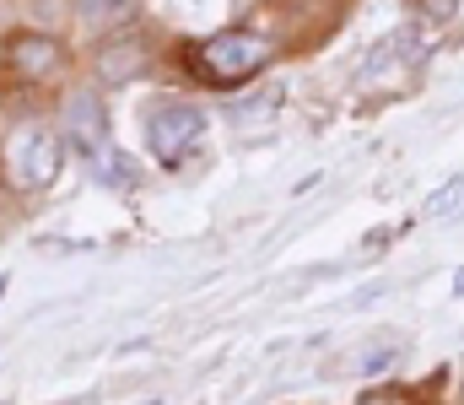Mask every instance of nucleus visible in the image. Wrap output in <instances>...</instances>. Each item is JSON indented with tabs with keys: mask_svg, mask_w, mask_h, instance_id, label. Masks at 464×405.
<instances>
[{
	"mask_svg": "<svg viewBox=\"0 0 464 405\" xmlns=\"http://www.w3.org/2000/svg\"><path fill=\"white\" fill-rule=\"evenodd\" d=\"M135 5H140V0H76V16H82L87 27H98V33H103V27L130 22V16H135Z\"/></svg>",
	"mask_w": 464,
	"mask_h": 405,
	"instance_id": "obj_7",
	"label": "nucleus"
},
{
	"mask_svg": "<svg viewBox=\"0 0 464 405\" xmlns=\"http://www.w3.org/2000/svg\"><path fill=\"white\" fill-rule=\"evenodd\" d=\"M5 71L22 76V82H49V76L65 71V49L44 33H22V38L5 43Z\"/></svg>",
	"mask_w": 464,
	"mask_h": 405,
	"instance_id": "obj_5",
	"label": "nucleus"
},
{
	"mask_svg": "<svg viewBox=\"0 0 464 405\" xmlns=\"http://www.w3.org/2000/svg\"><path fill=\"white\" fill-rule=\"evenodd\" d=\"M200 140H206V114H200L195 103H162V109H151V120H146V146H151V157H157L162 168H179Z\"/></svg>",
	"mask_w": 464,
	"mask_h": 405,
	"instance_id": "obj_2",
	"label": "nucleus"
},
{
	"mask_svg": "<svg viewBox=\"0 0 464 405\" xmlns=\"http://www.w3.org/2000/svg\"><path fill=\"white\" fill-rule=\"evenodd\" d=\"M140 65H146V54H140V43H130V38H114V43L98 54V71H103V82H130Z\"/></svg>",
	"mask_w": 464,
	"mask_h": 405,
	"instance_id": "obj_6",
	"label": "nucleus"
},
{
	"mask_svg": "<svg viewBox=\"0 0 464 405\" xmlns=\"http://www.w3.org/2000/svg\"><path fill=\"white\" fill-rule=\"evenodd\" d=\"M362 405H411L405 395H394V390H378V395H367Z\"/></svg>",
	"mask_w": 464,
	"mask_h": 405,
	"instance_id": "obj_9",
	"label": "nucleus"
},
{
	"mask_svg": "<svg viewBox=\"0 0 464 405\" xmlns=\"http://www.w3.org/2000/svg\"><path fill=\"white\" fill-rule=\"evenodd\" d=\"M65 168V135L54 125H27L16 135V151H11V173L22 189H49Z\"/></svg>",
	"mask_w": 464,
	"mask_h": 405,
	"instance_id": "obj_3",
	"label": "nucleus"
},
{
	"mask_svg": "<svg viewBox=\"0 0 464 405\" xmlns=\"http://www.w3.org/2000/svg\"><path fill=\"white\" fill-rule=\"evenodd\" d=\"M270 60V43L248 27H227V33H211L189 49V71L211 87H243L248 76H259Z\"/></svg>",
	"mask_w": 464,
	"mask_h": 405,
	"instance_id": "obj_1",
	"label": "nucleus"
},
{
	"mask_svg": "<svg viewBox=\"0 0 464 405\" xmlns=\"http://www.w3.org/2000/svg\"><path fill=\"white\" fill-rule=\"evenodd\" d=\"M459 200H464V173H459V178H449V184H443V189H438V195L427 200V211H432V217H449V211H454Z\"/></svg>",
	"mask_w": 464,
	"mask_h": 405,
	"instance_id": "obj_8",
	"label": "nucleus"
},
{
	"mask_svg": "<svg viewBox=\"0 0 464 405\" xmlns=\"http://www.w3.org/2000/svg\"><path fill=\"white\" fill-rule=\"evenodd\" d=\"M60 135L76 140V146L87 151V162L103 157V151H109V114H103V98H98V92H76V98L65 103Z\"/></svg>",
	"mask_w": 464,
	"mask_h": 405,
	"instance_id": "obj_4",
	"label": "nucleus"
}]
</instances>
